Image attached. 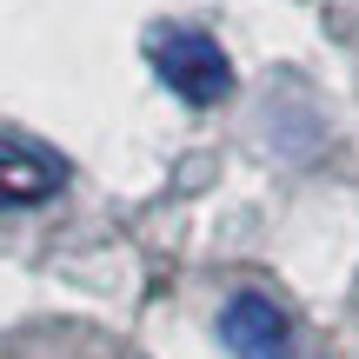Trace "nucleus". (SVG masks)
I'll use <instances>...</instances> for the list:
<instances>
[{"mask_svg":"<svg viewBox=\"0 0 359 359\" xmlns=\"http://www.w3.org/2000/svg\"><path fill=\"white\" fill-rule=\"evenodd\" d=\"M60 187V167L40 154L34 140H7L0 133V206H34Z\"/></svg>","mask_w":359,"mask_h":359,"instance_id":"3","label":"nucleus"},{"mask_svg":"<svg viewBox=\"0 0 359 359\" xmlns=\"http://www.w3.org/2000/svg\"><path fill=\"white\" fill-rule=\"evenodd\" d=\"M147 60H154V74L167 80L187 107H219L233 93L226 47H219L213 34H200V27H160V34L147 40Z\"/></svg>","mask_w":359,"mask_h":359,"instance_id":"1","label":"nucleus"},{"mask_svg":"<svg viewBox=\"0 0 359 359\" xmlns=\"http://www.w3.org/2000/svg\"><path fill=\"white\" fill-rule=\"evenodd\" d=\"M219 339H226L233 359H293V320H286V306L273 293H253V286H240L219 306Z\"/></svg>","mask_w":359,"mask_h":359,"instance_id":"2","label":"nucleus"}]
</instances>
